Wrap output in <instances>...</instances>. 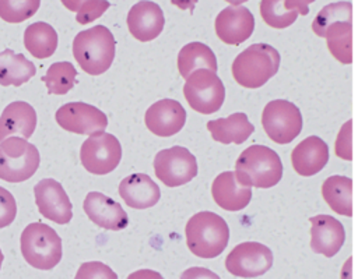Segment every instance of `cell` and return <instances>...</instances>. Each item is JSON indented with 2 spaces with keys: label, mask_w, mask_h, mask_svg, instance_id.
Returning a JSON list of instances; mask_svg holds the SVG:
<instances>
[{
  "label": "cell",
  "mask_w": 358,
  "mask_h": 279,
  "mask_svg": "<svg viewBox=\"0 0 358 279\" xmlns=\"http://www.w3.org/2000/svg\"><path fill=\"white\" fill-rule=\"evenodd\" d=\"M115 50V38L103 25L81 31L73 40V56L90 75L103 74L113 63Z\"/></svg>",
  "instance_id": "1"
},
{
  "label": "cell",
  "mask_w": 358,
  "mask_h": 279,
  "mask_svg": "<svg viewBox=\"0 0 358 279\" xmlns=\"http://www.w3.org/2000/svg\"><path fill=\"white\" fill-rule=\"evenodd\" d=\"M189 250L200 258L218 257L229 240L227 222L217 213L201 211L193 215L185 227Z\"/></svg>",
  "instance_id": "2"
},
{
  "label": "cell",
  "mask_w": 358,
  "mask_h": 279,
  "mask_svg": "<svg viewBox=\"0 0 358 279\" xmlns=\"http://www.w3.org/2000/svg\"><path fill=\"white\" fill-rule=\"evenodd\" d=\"M235 174L242 186L268 188L281 180L282 163L271 148L250 145L236 159Z\"/></svg>",
  "instance_id": "3"
},
{
  "label": "cell",
  "mask_w": 358,
  "mask_h": 279,
  "mask_svg": "<svg viewBox=\"0 0 358 279\" xmlns=\"http://www.w3.org/2000/svg\"><path fill=\"white\" fill-rule=\"evenodd\" d=\"M280 67V53L271 45L255 43L241 52L232 63L234 80L249 89L264 85Z\"/></svg>",
  "instance_id": "4"
},
{
  "label": "cell",
  "mask_w": 358,
  "mask_h": 279,
  "mask_svg": "<svg viewBox=\"0 0 358 279\" xmlns=\"http://www.w3.org/2000/svg\"><path fill=\"white\" fill-rule=\"evenodd\" d=\"M20 244L24 259L36 269L55 268L63 255L62 239L55 229L41 222H32L22 230Z\"/></svg>",
  "instance_id": "5"
},
{
  "label": "cell",
  "mask_w": 358,
  "mask_h": 279,
  "mask_svg": "<svg viewBox=\"0 0 358 279\" xmlns=\"http://www.w3.org/2000/svg\"><path fill=\"white\" fill-rule=\"evenodd\" d=\"M41 156L36 146L20 137H10L0 142V179L21 183L35 174Z\"/></svg>",
  "instance_id": "6"
},
{
  "label": "cell",
  "mask_w": 358,
  "mask_h": 279,
  "mask_svg": "<svg viewBox=\"0 0 358 279\" xmlns=\"http://www.w3.org/2000/svg\"><path fill=\"white\" fill-rule=\"evenodd\" d=\"M183 95L193 110L201 114H211L218 112L222 106L225 88L215 73L197 70L186 80Z\"/></svg>",
  "instance_id": "7"
},
{
  "label": "cell",
  "mask_w": 358,
  "mask_h": 279,
  "mask_svg": "<svg viewBox=\"0 0 358 279\" xmlns=\"http://www.w3.org/2000/svg\"><path fill=\"white\" fill-rule=\"evenodd\" d=\"M262 124L267 137L277 144H289L302 131V114L289 100L268 102L262 113Z\"/></svg>",
  "instance_id": "8"
},
{
  "label": "cell",
  "mask_w": 358,
  "mask_h": 279,
  "mask_svg": "<svg viewBox=\"0 0 358 279\" xmlns=\"http://www.w3.org/2000/svg\"><path fill=\"white\" fill-rule=\"evenodd\" d=\"M80 159L87 172L108 174L117 167L122 159V145L112 134L95 133L83 142Z\"/></svg>",
  "instance_id": "9"
},
{
  "label": "cell",
  "mask_w": 358,
  "mask_h": 279,
  "mask_svg": "<svg viewBox=\"0 0 358 279\" xmlns=\"http://www.w3.org/2000/svg\"><path fill=\"white\" fill-rule=\"evenodd\" d=\"M154 172L168 187H179L189 183L197 174V162L193 153L183 146H172L159 151L154 158Z\"/></svg>",
  "instance_id": "10"
},
{
  "label": "cell",
  "mask_w": 358,
  "mask_h": 279,
  "mask_svg": "<svg viewBox=\"0 0 358 279\" xmlns=\"http://www.w3.org/2000/svg\"><path fill=\"white\" fill-rule=\"evenodd\" d=\"M273 265V252L257 241H245L227 255L225 268L239 278H256L266 273Z\"/></svg>",
  "instance_id": "11"
},
{
  "label": "cell",
  "mask_w": 358,
  "mask_h": 279,
  "mask_svg": "<svg viewBox=\"0 0 358 279\" xmlns=\"http://www.w3.org/2000/svg\"><path fill=\"white\" fill-rule=\"evenodd\" d=\"M57 124L74 134L102 133L108 126L106 114L98 107L84 102H70L56 112Z\"/></svg>",
  "instance_id": "12"
},
{
  "label": "cell",
  "mask_w": 358,
  "mask_h": 279,
  "mask_svg": "<svg viewBox=\"0 0 358 279\" xmlns=\"http://www.w3.org/2000/svg\"><path fill=\"white\" fill-rule=\"evenodd\" d=\"M34 194L36 206L43 218L59 225H66L71 220V202L59 181L43 179L35 184Z\"/></svg>",
  "instance_id": "13"
},
{
  "label": "cell",
  "mask_w": 358,
  "mask_h": 279,
  "mask_svg": "<svg viewBox=\"0 0 358 279\" xmlns=\"http://www.w3.org/2000/svg\"><path fill=\"white\" fill-rule=\"evenodd\" d=\"M255 29L253 14L241 4H231L215 18V33L227 45H241Z\"/></svg>",
  "instance_id": "14"
},
{
  "label": "cell",
  "mask_w": 358,
  "mask_h": 279,
  "mask_svg": "<svg viewBox=\"0 0 358 279\" xmlns=\"http://www.w3.org/2000/svg\"><path fill=\"white\" fill-rule=\"evenodd\" d=\"M147 128L158 137L178 134L186 123V110L173 99H161L152 103L144 116Z\"/></svg>",
  "instance_id": "15"
},
{
  "label": "cell",
  "mask_w": 358,
  "mask_h": 279,
  "mask_svg": "<svg viewBox=\"0 0 358 279\" xmlns=\"http://www.w3.org/2000/svg\"><path fill=\"white\" fill-rule=\"evenodd\" d=\"M83 208L90 220L99 227L108 230H122L129 225L127 213L120 206V204L102 193H88L84 199Z\"/></svg>",
  "instance_id": "16"
},
{
  "label": "cell",
  "mask_w": 358,
  "mask_h": 279,
  "mask_svg": "<svg viewBox=\"0 0 358 279\" xmlns=\"http://www.w3.org/2000/svg\"><path fill=\"white\" fill-rule=\"evenodd\" d=\"M310 222V248L327 258L336 255L344 244L345 232L340 220L330 215H316Z\"/></svg>",
  "instance_id": "17"
},
{
  "label": "cell",
  "mask_w": 358,
  "mask_h": 279,
  "mask_svg": "<svg viewBox=\"0 0 358 279\" xmlns=\"http://www.w3.org/2000/svg\"><path fill=\"white\" fill-rule=\"evenodd\" d=\"M164 24V13L154 1H138L127 14L129 32L140 42H150L158 38Z\"/></svg>",
  "instance_id": "18"
},
{
  "label": "cell",
  "mask_w": 358,
  "mask_h": 279,
  "mask_svg": "<svg viewBox=\"0 0 358 279\" xmlns=\"http://www.w3.org/2000/svg\"><path fill=\"white\" fill-rule=\"evenodd\" d=\"M36 127L35 109L22 100L11 102L0 116V142L10 137L29 138Z\"/></svg>",
  "instance_id": "19"
},
{
  "label": "cell",
  "mask_w": 358,
  "mask_h": 279,
  "mask_svg": "<svg viewBox=\"0 0 358 279\" xmlns=\"http://www.w3.org/2000/svg\"><path fill=\"white\" fill-rule=\"evenodd\" d=\"M119 195L130 208L147 209L159 201L161 191L148 174L133 173L120 181Z\"/></svg>",
  "instance_id": "20"
},
{
  "label": "cell",
  "mask_w": 358,
  "mask_h": 279,
  "mask_svg": "<svg viewBox=\"0 0 358 279\" xmlns=\"http://www.w3.org/2000/svg\"><path fill=\"white\" fill-rule=\"evenodd\" d=\"M211 195L220 208L235 212L248 206L252 190L238 181L235 172H222L213 181Z\"/></svg>",
  "instance_id": "21"
},
{
  "label": "cell",
  "mask_w": 358,
  "mask_h": 279,
  "mask_svg": "<svg viewBox=\"0 0 358 279\" xmlns=\"http://www.w3.org/2000/svg\"><path fill=\"white\" fill-rule=\"evenodd\" d=\"M329 160V148L326 142L310 135L301 141L291 153V162L295 172L301 176H313L319 173Z\"/></svg>",
  "instance_id": "22"
},
{
  "label": "cell",
  "mask_w": 358,
  "mask_h": 279,
  "mask_svg": "<svg viewBox=\"0 0 358 279\" xmlns=\"http://www.w3.org/2000/svg\"><path fill=\"white\" fill-rule=\"evenodd\" d=\"M207 130L211 133L213 140L227 145L245 142L253 134L255 127L245 113H232L225 119L207 121Z\"/></svg>",
  "instance_id": "23"
},
{
  "label": "cell",
  "mask_w": 358,
  "mask_h": 279,
  "mask_svg": "<svg viewBox=\"0 0 358 279\" xmlns=\"http://www.w3.org/2000/svg\"><path fill=\"white\" fill-rule=\"evenodd\" d=\"M308 1L301 0H263L260 3V15L263 21L277 29H282L295 22L299 14L309 13Z\"/></svg>",
  "instance_id": "24"
},
{
  "label": "cell",
  "mask_w": 358,
  "mask_h": 279,
  "mask_svg": "<svg viewBox=\"0 0 358 279\" xmlns=\"http://www.w3.org/2000/svg\"><path fill=\"white\" fill-rule=\"evenodd\" d=\"M178 70L183 78H189L197 70L217 71V59L213 50L201 42L185 45L178 54Z\"/></svg>",
  "instance_id": "25"
},
{
  "label": "cell",
  "mask_w": 358,
  "mask_h": 279,
  "mask_svg": "<svg viewBox=\"0 0 358 279\" xmlns=\"http://www.w3.org/2000/svg\"><path fill=\"white\" fill-rule=\"evenodd\" d=\"M36 73V67L24 54L6 49L0 53V85L20 86L28 82Z\"/></svg>",
  "instance_id": "26"
},
{
  "label": "cell",
  "mask_w": 358,
  "mask_h": 279,
  "mask_svg": "<svg viewBox=\"0 0 358 279\" xmlns=\"http://www.w3.org/2000/svg\"><path fill=\"white\" fill-rule=\"evenodd\" d=\"M327 205L343 216H352V180L345 176H330L322 186Z\"/></svg>",
  "instance_id": "27"
},
{
  "label": "cell",
  "mask_w": 358,
  "mask_h": 279,
  "mask_svg": "<svg viewBox=\"0 0 358 279\" xmlns=\"http://www.w3.org/2000/svg\"><path fill=\"white\" fill-rule=\"evenodd\" d=\"M322 38H326L329 52L336 60L343 64L352 63V18L329 25Z\"/></svg>",
  "instance_id": "28"
},
{
  "label": "cell",
  "mask_w": 358,
  "mask_h": 279,
  "mask_svg": "<svg viewBox=\"0 0 358 279\" xmlns=\"http://www.w3.org/2000/svg\"><path fill=\"white\" fill-rule=\"evenodd\" d=\"M24 46L36 59L50 57L57 47V33L48 22H34L24 32Z\"/></svg>",
  "instance_id": "29"
},
{
  "label": "cell",
  "mask_w": 358,
  "mask_h": 279,
  "mask_svg": "<svg viewBox=\"0 0 358 279\" xmlns=\"http://www.w3.org/2000/svg\"><path fill=\"white\" fill-rule=\"evenodd\" d=\"M76 77L77 70L71 63L57 61L48 68L42 81L46 84L49 93L64 95L76 85Z\"/></svg>",
  "instance_id": "30"
},
{
  "label": "cell",
  "mask_w": 358,
  "mask_h": 279,
  "mask_svg": "<svg viewBox=\"0 0 358 279\" xmlns=\"http://www.w3.org/2000/svg\"><path fill=\"white\" fill-rule=\"evenodd\" d=\"M352 18V4L350 1H338V3H331L324 6L316 18L312 22V29L313 32L322 38L324 29L340 21V20H347Z\"/></svg>",
  "instance_id": "31"
},
{
  "label": "cell",
  "mask_w": 358,
  "mask_h": 279,
  "mask_svg": "<svg viewBox=\"0 0 358 279\" xmlns=\"http://www.w3.org/2000/svg\"><path fill=\"white\" fill-rule=\"evenodd\" d=\"M39 6V0H0V18L10 24H20L31 18Z\"/></svg>",
  "instance_id": "32"
},
{
  "label": "cell",
  "mask_w": 358,
  "mask_h": 279,
  "mask_svg": "<svg viewBox=\"0 0 358 279\" xmlns=\"http://www.w3.org/2000/svg\"><path fill=\"white\" fill-rule=\"evenodd\" d=\"M70 11H76V20L84 25L99 18L110 6L109 1L102 0H62Z\"/></svg>",
  "instance_id": "33"
},
{
  "label": "cell",
  "mask_w": 358,
  "mask_h": 279,
  "mask_svg": "<svg viewBox=\"0 0 358 279\" xmlns=\"http://www.w3.org/2000/svg\"><path fill=\"white\" fill-rule=\"evenodd\" d=\"M74 279H117V275L106 264L90 261L80 265Z\"/></svg>",
  "instance_id": "34"
},
{
  "label": "cell",
  "mask_w": 358,
  "mask_h": 279,
  "mask_svg": "<svg viewBox=\"0 0 358 279\" xmlns=\"http://www.w3.org/2000/svg\"><path fill=\"white\" fill-rule=\"evenodd\" d=\"M352 120H347L336 140V155L344 160L352 159Z\"/></svg>",
  "instance_id": "35"
},
{
  "label": "cell",
  "mask_w": 358,
  "mask_h": 279,
  "mask_svg": "<svg viewBox=\"0 0 358 279\" xmlns=\"http://www.w3.org/2000/svg\"><path fill=\"white\" fill-rule=\"evenodd\" d=\"M17 215V202L13 194L0 186V229L13 223Z\"/></svg>",
  "instance_id": "36"
},
{
  "label": "cell",
  "mask_w": 358,
  "mask_h": 279,
  "mask_svg": "<svg viewBox=\"0 0 358 279\" xmlns=\"http://www.w3.org/2000/svg\"><path fill=\"white\" fill-rule=\"evenodd\" d=\"M180 279H220V276L207 268L192 266L180 275Z\"/></svg>",
  "instance_id": "37"
},
{
  "label": "cell",
  "mask_w": 358,
  "mask_h": 279,
  "mask_svg": "<svg viewBox=\"0 0 358 279\" xmlns=\"http://www.w3.org/2000/svg\"><path fill=\"white\" fill-rule=\"evenodd\" d=\"M126 279H165L159 272L151 269H138L130 273Z\"/></svg>",
  "instance_id": "38"
},
{
  "label": "cell",
  "mask_w": 358,
  "mask_h": 279,
  "mask_svg": "<svg viewBox=\"0 0 358 279\" xmlns=\"http://www.w3.org/2000/svg\"><path fill=\"white\" fill-rule=\"evenodd\" d=\"M3 259H4V257H3V252H1V250H0V268H1V264H3Z\"/></svg>",
  "instance_id": "39"
}]
</instances>
